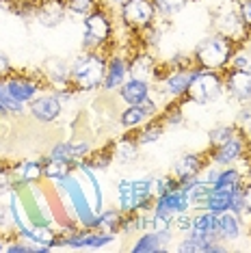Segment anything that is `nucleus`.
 Instances as JSON below:
<instances>
[{"instance_id":"nucleus-12","label":"nucleus","mask_w":251,"mask_h":253,"mask_svg":"<svg viewBox=\"0 0 251 253\" xmlns=\"http://www.w3.org/2000/svg\"><path fill=\"white\" fill-rule=\"evenodd\" d=\"M156 113V106H154V102L150 100V97H145L141 104H130L126 111L122 113V126L124 128H136V126L145 124L147 119L152 117V115Z\"/></svg>"},{"instance_id":"nucleus-20","label":"nucleus","mask_w":251,"mask_h":253,"mask_svg":"<svg viewBox=\"0 0 251 253\" xmlns=\"http://www.w3.org/2000/svg\"><path fill=\"white\" fill-rule=\"evenodd\" d=\"M154 70H156V63H154V59L147 52L136 54L134 59L128 63V74L136 80H150Z\"/></svg>"},{"instance_id":"nucleus-7","label":"nucleus","mask_w":251,"mask_h":253,"mask_svg":"<svg viewBox=\"0 0 251 253\" xmlns=\"http://www.w3.org/2000/svg\"><path fill=\"white\" fill-rule=\"evenodd\" d=\"M28 111H31V115L37 122L50 124L61 115V100L59 95H35L31 100Z\"/></svg>"},{"instance_id":"nucleus-18","label":"nucleus","mask_w":251,"mask_h":253,"mask_svg":"<svg viewBox=\"0 0 251 253\" xmlns=\"http://www.w3.org/2000/svg\"><path fill=\"white\" fill-rule=\"evenodd\" d=\"M243 232V221L236 212L225 210L219 214V240H236Z\"/></svg>"},{"instance_id":"nucleus-30","label":"nucleus","mask_w":251,"mask_h":253,"mask_svg":"<svg viewBox=\"0 0 251 253\" xmlns=\"http://www.w3.org/2000/svg\"><path fill=\"white\" fill-rule=\"evenodd\" d=\"M67 11L76 15H89L93 9H98V0H65Z\"/></svg>"},{"instance_id":"nucleus-23","label":"nucleus","mask_w":251,"mask_h":253,"mask_svg":"<svg viewBox=\"0 0 251 253\" xmlns=\"http://www.w3.org/2000/svg\"><path fill=\"white\" fill-rule=\"evenodd\" d=\"M241 186H243V173L238 169H234V167L219 171V175L214 180V188H223V191H230V193H234Z\"/></svg>"},{"instance_id":"nucleus-27","label":"nucleus","mask_w":251,"mask_h":253,"mask_svg":"<svg viewBox=\"0 0 251 253\" xmlns=\"http://www.w3.org/2000/svg\"><path fill=\"white\" fill-rule=\"evenodd\" d=\"M15 173L22 182H37L39 177L43 175V165L42 163H22L18 169H15Z\"/></svg>"},{"instance_id":"nucleus-38","label":"nucleus","mask_w":251,"mask_h":253,"mask_svg":"<svg viewBox=\"0 0 251 253\" xmlns=\"http://www.w3.org/2000/svg\"><path fill=\"white\" fill-rule=\"evenodd\" d=\"M9 188V173L4 169H0V195Z\"/></svg>"},{"instance_id":"nucleus-5","label":"nucleus","mask_w":251,"mask_h":253,"mask_svg":"<svg viewBox=\"0 0 251 253\" xmlns=\"http://www.w3.org/2000/svg\"><path fill=\"white\" fill-rule=\"evenodd\" d=\"M113 35V22L111 15H106V11L93 9L89 15H84V45L89 42L93 45H100L108 42Z\"/></svg>"},{"instance_id":"nucleus-13","label":"nucleus","mask_w":251,"mask_h":253,"mask_svg":"<svg viewBox=\"0 0 251 253\" xmlns=\"http://www.w3.org/2000/svg\"><path fill=\"white\" fill-rule=\"evenodd\" d=\"M195 74H197L195 67H188V65L173 70L167 78L163 80V83H165V91H167L169 95H173V97L186 95V89H188V84H191V80H193Z\"/></svg>"},{"instance_id":"nucleus-4","label":"nucleus","mask_w":251,"mask_h":253,"mask_svg":"<svg viewBox=\"0 0 251 253\" xmlns=\"http://www.w3.org/2000/svg\"><path fill=\"white\" fill-rule=\"evenodd\" d=\"M156 18V7L152 0H124L122 20L134 31H150Z\"/></svg>"},{"instance_id":"nucleus-24","label":"nucleus","mask_w":251,"mask_h":253,"mask_svg":"<svg viewBox=\"0 0 251 253\" xmlns=\"http://www.w3.org/2000/svg\"><path fill=\"white\" fill-rule=\"evenodd\" d=\"M134 139H130V136H124V139H119L115 143V149H113V154H115L117 160H122V163H130V160H134L139 156V147H136Z\"/></svg>"},{"instance_id":"nucleus-14","label":"nucleus","mask_w":251,"mask_h":253,"mask_svg":"<svg viewBox=\"0 0 251 253\" xmlns=\"http://www.w3.org/2000/svg\"><path fill=\"white\" fill-rule=\"evenodd\" d=\"M193 234L202 238H219V214L210 210H202L197 216H193Z\"/></svg>"},{"instance_id":"nucleus-33","label":"nucleus","mask_w":251,"mask_h":253,"mask_svg":"<svg viewBox=\"0 0 251 253\" xmlns=\"http://www.w3.org/2000/svg\"><path fill=\"white\" fill-rule=\"evenodd\" d=\"M98 227H104L106 232H115V229L122 227V214H119L117 210H108L106 214H102L98 218Z\"/></svg>"},{"instance_id":"nucleus-39","label":"nucleus","mask_w":251,"mask_h":253,"mask_svg":"<svg viewBox=\"0 0 251 253\" xmlns=\"http://www.w3.org/2000/svg\"><path fill=\"white\" fill-rule=\"evenodd\" d=\"M18 2H33V0H18Z\"/></svg>"},{"instance_id":"nucleus-10","label":"nucleus","mask_w":251,"mask_h":253,"mask_svg":"<svg viewBox=\"0 0 251 253\" xmlns=\"http://www.w3.org/2000/svg\"><path fill=\"white\" fill-rule=\"evenodd\" d=\"M223 84L238 102H251V70H234L232 67Z\"/></svg>"},{"instance_id":"nucleus-16","label":"nucleus","mask_w":251,"mask_h":253,"mask_svg":"<svg viewBox=\"0 0 251 253\" xmlns=\"http://www.w3.org/2000/svg\"><path fill=\"white\" fill-rule=\"evenodd\" d=\"M126 76H128V63H126L122 56H115V59H111L106 63V74H104L102 87L108 91L119 89L126 83Z\"/></svg>"},{"instance_id":"nucleus-41","label":"nucleus","mask_w":251,"mask_h":253,"mask_svg":"<svg viewBox=\"0 0 251 253\" xmlns=\"http://www.w3.org/2000/svg\"><path fill=\"white\" fill-rule=\"evenodd\" d=\"M115 2H124V0H115Z\"/></svg>"},{"instance_id":"nucleus-3","label":"nucleus","mask_w":251,"mask_h":253,"mask_svg":"<svg viewBox=\"0 0 251 253\" xmlns=\"http://www.w3.org/2000/svg\"><path fill=\"white\" fill-rule=\"evenodd\" d=\"M221 91H223V78L219 76V72L197 70L186 89V97L195 104H210L221 95Z\"/></svg>"},{"instance_id":"nucleus-25","label":"nucleus","mask_w":251,"mask_h":253,"mask_svg":"<svg viewBox=\"0 0 251 253\" xmlns=\"http://www.w3.org/2000/svg\"><path fill=\"white\" fill-rule=\"evenodd\" d=\"M70 171H72V163H67V160L50 158L43 165V175L50 177V180H65L70 175Z\"/></svg>"},{"instance_id":"nucleus-28","label":"nucleus","mask_w":251,"mask_h":253,"mask_svg":"<svg viewBox=\"0 0 251 253\" xmlns=\"http://www.w3.org/2000/svg\"><path fill=\"white\" fill-rule=\"evenodd\" d=\"M238 132L236 128H232V126H219V128L210 130V145H212V149L225 145L227 141H232L234 136H236Z\"/></svg>"},{"instance_id":"nucleus-29","label":"nucleus","mask_w":251,"mask_h":253,"mask_svg":"<svg viewBox=\"0 0 251 253\" xmlns=\"http://www.w3.org/2000/svg\"><path fill=\"white\" fill-rule=\"evenodd\" d=\"M152 2H154V7H156V13L173 15V13H178V11L184 9L191 0H152Z\"/></svg>"},{"instance_id":"nucleus-9","label":"nucleus","mask_w":251,"mask_h":253,"mask_svg":"<svg viewBox=\"0 0 251 253\" xmlns=\"http://www.w3.org/2000/svg\"><path fill=\"white\" fill-rule=\"evenodd\" d=\"M202 169H204L202 154H184V156L178 158V163L173 165V177L184 186V184L197 180Z\"/></svg>"},{"instance_id":"nucleus-31","label":"nucleus","mask_w":251,"mask_h":253,"mask_svg":"<svg viewBox=\"0 0 251 253\" xmlns=\"http://www.w3.org/2000/svg\"><path fill=\"white\" fill-rule=\"evenodd\" d=\"M161 134H163V124L161 122H150L145 126V130L139 134V141L141 145H147V143H154V141H158L161 139Z\"/></svg>"},{"instance_id":"nucleus-26","label":"nucleus","mask_w":251,"mask_h":253,"mask_svg":"<svg viewBox=\"0 0 251 253\" xmlns=\"http://www.w3.org/2000/svg\"><path fill=\"white\" fill-rule=\"evenodd\" d=\"M45 72L50 74V80L56 83H70V67L65 65L61 59H48L45 61Z\"/></svg>"},{"instance_id":"nucleus-37","label":"nucleus","mask_w":251,"mask_h":253,"mask_svg":"<svg viewBox=\"0 0 251 253\" xmlns=\"http://www.w3.org/2000/svg\"><path fill=\"white\" fill-rule=\"evenodd\" d=\"M243 199H245V208L251 212V182L243 184Z\"/></svg>"},{"instance_id":"nucleus-8","label":"nucleus","mask_w":251,"mask_h":253,"mask_svg":"<svg viewBox=\"0 0 251 253\" xmlns=\"http://www.w3.org/2000/svg\"><path fill=\"white\" fill-rule=\"evenodd\" d=\"M65 13H67L65 0H37L35 18L39 20V24H43L48 28L59 26L65 20Z\"/></svg>"},{"instance_id":"nucleus-17","label":"nucleus","mask_w":251,"mask_h":253,"mask_svg":"<svg viewBox=\"0 0 251 253\" xmlns=\"http://www.w3.org/2000/svg\"><path fill=\"white\" fill-rule=\"evenodd\" d=\"M171 240V232H147L143 234L136 245L132 247L134 253H154V251H165Z\"/></svg>"},{"instance_id":"nucleus-36","label":"nucleus","mask_w":251,"mask_h":253,"mask_svg":"<svg viewBox=\"0 0 251 253\" xmlns=\"http://www.w3.org/2000/svg\"><path fill=\"white\" fill-rule=\"evenodd\" d=\"M11 63H9V59L4 54H0V78H9L11 76Z\"/></svg>"},{"instance_id":"nucleus-11","label":"nucleus","mask_w":251,"mask_h":253,"mask_svg":"<svg viewBox=\"0 0 251 253\" xmlns=\"http://www.w3.org/2000/svg\"><path fill=\"white\" fill-rule=\"evenodd\" d=\"M245 156V136L238 132L232 141H227L225 145L216 147L212 152V163L214 165H223V167H230L234 163H238Z\"/></svg>"},{"instance_id":"nucleus-6","label":"nucleus","mask_w":251,"mask_h":253,"mask_svg":"<svg viewBox=\"0 0 251 253\" xmlns=\"http://www.w3.org/2000/svg\"><path fill=\"white\" fill-rule=\"evenodd\" d=\"M216 20H214V26H216V33L223 35L227 39H232L234 43L243 42L245 37L249 35L243 26V20L238 15V9L236 11H216Z\"/></svg>"},{"instance_id":"nucleus-2","label":"nucleus","mask_w":251,"mask_h":253,"mask_svg":"<svg viewBox=\"0 0 251 253\" xmlns=\"http://www.w3.org/2000/svg\"><path fill=\"white\" fill-rule=\"evenodd\" d=\"M104 74H106V59L102 54L89 52L83 54L74 65L70 67V80L76 89L91 91L98 89L104 83Z\"/></svg>"},{"instance_id":"nucleus-1","label":"nucleus","mask_w":251,"mask_h":253,"mask_svg":"<svg viewBox=\"0 0 251 253\" xmlns=\"http://www.w3.org/2000/svg\"><path fill=\"white\" fill-rule=\"evenodd\" d=\"M232 56H234V42L219 35V33L206 37L193 52V59L197 61L199 70H208V72L225 70L230 65Z\"/></svg>"},{"instance_id":"nucleus-22","label":"nucleus","mask_w":251,"mask_h":253,"mask_svg":"<svg viewBox=\"0 0 251 253\" xmlns=\"http://www.w3.org/2000/svg\"><path fill=\"white\" fill-rule=\"evenodd\" d=\"M206 210L216 212V214H221V212H225V210H232V193L212 186V191L208 195V201H206Z\"/></svg>"},{"instance_id":"nucleus-40","label":"nucleus","mask_w":251,"mask_h":253,"mask_svg":"<svg viewBox=\"0 0 251 253\" xmlns=\"http://www.w3.org/2000/svg\"><path fill=\"white\" fill-rule=\"evenodd\" d=\"M0 251H4V245H0Z\"/></svg>"},{"instance_id":"nucleus-32","label":"nucleus","mask_w":251,"mask_h":253,"mask_svg":"<svg viewBox=\"0 0 251 253\" xmlns=\"http://www.w3.org/2000/svg\"><path fill=\"white\" fill-rule=\"evenodd\" d=\"M0 102H2L4 108H7L9 113H13V115H20L22 111H24V104H22V102H18L13 95L9 93L7 84H0Z\"/></svg>"},{"instance_id":"nucleus-34","label":"nucleus","mask_w":251,"mask_h":253,"mask_svg":"<svg viewBox=\"0 0 251 253\" xmlns=\"http://www.w3.org/2000/svg\"><path fill=\"white\" fill-rule=\"evenodd\" d=\"M238 15H241V20H243L245 31L251 33V0H243V2L238 4Z\"/></svg>"},{"instance_id":"nucleus-35","label":"nucleus","mask_w":251,"mask_h":253,"mask_svg":"<svg viewBox=\"0 0 251 253\" xmlns=\"http://www.w3.org/2000/svg\"><path fill=\"white\" fill-rule=\"evenodd\" d=\"M230 63H232L234 70H251V61L245 59V56H241V54H238V56H232Z\"/></svg>"},{"instance_id":"nucleus-21","label":"nucleus","mask_w":251,"mask_h":253,"mask_svg":"<svg viewBox=\"0 0 251 253\" xmlns=\"http://www.w3.org/2000/svg\"><path fill=\"white\" fill-rule=\"evenodd\" d=\"M117 201H119V208H122V212H126V214H132V212H136V197H134L132 180L119 182V186H117Z\"/></svg>"},{"instance_id":"nucleus-19","label":"nucleus","mask_w":251,"mask_h":253,"mask_svg":"<svg viewBox=\"0 0 251 253\" xmlns=\"http://www.w3.org/2000/svg\"><path fill=\"white\" fill-rule=\"evenodd\" d=\"M7 89H9V93L13 95L15 100L24 104V102H31L33 97L37 95L39 84L35 83V80H28V78H9Z\"/></svg>"},{"instance_id":"nucleus-15","label":"nucleus","mask_w":251,"mask_h":253,"mask_svg":"<svg viewBox=\"0 0 251 253\" xmlns=\"http://www.w3.org/2000/svg\"><path fill=\"white\" fill-rule=\"evenodd\" d=\"M119 97L126 102V104H141L145 97H150V83L147 80H136L130 78L119 87Z\"/></svg>"}]
</instances>
